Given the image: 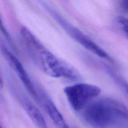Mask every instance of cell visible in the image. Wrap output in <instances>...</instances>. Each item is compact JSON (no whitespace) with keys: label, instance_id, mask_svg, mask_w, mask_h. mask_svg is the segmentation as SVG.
<instances>
[{"label":"cell","instance_id":"cell-6","mask_svg":"<svg viewBox=\"0 0 128 128\" xmlns=\"http://www.w3.org/2000/svg\"><path fill=\"white\" fill-rule=\"evenodd\" d=\"M21 104L28 116L38 128H48L43 114L35 105L26 100H22Z\"/></svg>","mask_w":128,"mask_h":128},{"label":"cell","instance_id":"cell-2","mask_svg":"<svg viewBox=\"0 0 128 128\" xmlns=\"http://www.w3.org/2000/svg\"><path fill=\"white\" fill-rule=\"evenodd\" d=\"M128 108L122 102L112 98L91 102L84 108L82 118L92 128H122L127 126Z\"/></svg>","mask_w":128,"mask_h":128},{"label":"cell","instance_id":"cell-8","mask_svg":"<svg viewBox=\"0 0 128 128\" xmlns=\"http://www.w3.org/2000/svg\"><path fill=\"white\" fill-rule=\"evenodd\" d=\"M116 24L122 33L128 38V19L122 16H118L116 19Z\"/></svg>","mask_w":128,"mask_h":128},{"label":"cell","instance_id":"cell-7","mask_svg":"<svg viewBox=\"0 0 128 128\" xmlns=\"http://www.w3.org/2000/svg\"><path fill=\"white\" fill-rule=\"evenodd\" d=\"M46 109L50 118L58 128H70L62 114L52 101L48 100L46 101Z\"/></svg>","mask_w":128,"mask_h":128},{"label":"cell","instance_id":"cell-5","mask_svg":"<svg viewBox=\"0 0 128 128\" xmlns=\"http://www.w3.org/2000/svg\"><path fill=\"white\" fill-rule=\"evenodd\" d=\"M1 51H2L4 57L5 58L6 60L8 61L10 66L13 70L16 75L18 76L20 81L23 84L24 86L29 92V94L33 98H34L35 100L39 101L40 98H39V96L38 94L36 88L34 86L33 83L31 81L26 70L22 66V63L13 54L11 53L4 47L1 48Z\"/></svg>","mask_w":128,"mask_h":128},{"label":"cell","instance_id":"cell-3","mask_svg":"<svg viewBox=\"0 0 128 128\" xmlns=\"http://www.w3.org/2000/svg\"><path fill=\"white\" fill-rule=\"evenodd\" d=\"M44 6L51 14V16L55 19L58 23L60 24L61 27L66 31V33L75 41H77L79 44H80L82 47L101 58L111 61V58L110 57V55L102 48L94 42L89 36L85 34L80 29L75 27L73 24L70 23L64 18L62 17L60 13L55 11L48 4H44Z\"/></svg>","mask_w":128,"mask_h":128},{"label":"cell","instance_id":"cell-4","mask_svg":"<svg viewBox=\"0 0 128 128\" xmlns=\"http://www.w3.org/2000/svg\"><path fill=\"white\" fill-rule=\"evenodd\" d=\"M101 92V89L99 86L88 83L75 84L64 89L69 104L76 112L83 110Z\"/></svg>","mask_w":128,"mask_h":128},{"label":"cell","instance_id":"cell-11","mask_svg":"<svg viewBox=\"0 0 128 128\" xmlns=\"http://www.w3.org/2000/svg\"><path fill=\"white\" fill-rule=\"evenodd\" d=\"M0 128H2V126H1V124H0Z\"/></svg>","mask_w":128,"mask_h":128},{"label":"cell","instance_id":"cell-9","mask_svg":"<svg viewBox=\"0 0 128 128\" xmlns=\"http://www.w3.org/2000/svg\"><path fill=\"white\" fill-rule=\"evenodd\" d=\"M0 31H1V33L2 34V35H4V36L8 40H9L10 42H11V38H10V34H9L8 32V31L6 30L4 25L3 22H2V19H1V16H0Z\"/></svg>","mask_w":128,"mask_h":128},{"label":"cell","instance_id":"cell-1","mask_svg":"<svg viewBox=\"0 0 128 128\" xmlns=\"http://www.w3.org/2000/svg\"><path fill=\"white\" fill-rule=\"evenodd\" d=\"M21 35L34 62L47 75L54 78L76 80L78 72L70 64L59 59L25 26L21 28Z\"/></svg>","mask_w":128,"mask_h":128},{"label":"cell","instance_id":"cell-10","mask_svg":"<svg viewBox=\"0 0 128 128\" xmlns=\"http://www.w3.org/2000/svg\"><path fill=\"white\" fill-rule=\"evenodd\" d=\"M127 0H122V6H123L124 8L125 9V10H127V8H128V5H127Z\"/></svg>","mask_w":128,"mask_h":128}]
</instances>
